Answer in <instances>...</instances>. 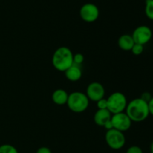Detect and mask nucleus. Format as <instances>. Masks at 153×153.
I'll return each mask as SVG.
<instances>
[{
    "label": "nucleus",
    "instance_id": "2eb2a0df",
    "mask_svg": "<svg viewBox=\"0 0 153 153\" xmlns=\"http://www.w3.org/2000/svg\"><path fill=\"white\" fill-rule=\"evenodd\" d=\"M0 153H18V151L12 145L3 144L0 146Z\"/></svg>",
    "mask_w": 153,
    "mask_h": 153
},
{
    "label": "nucleus",
    "instance_id": "412c9836",
    "mask_svg": "<svg viewBox=\"0 0 153 153\" xmlns=\"http://www.w3.org/2000/svg\"><path fill=\"white\" fill-rule=\"evenodd\" d=\"M36 153H52V152H51L50 149L48 147H46V146H42V147H40L37 149Z\"/></svg>",
    "mask_w": 153,
    "mask_h": 153
},
{
    "label": "nucleus",
    "instance_id": "39448f33",
    "mask_svg": "<svg viewBox=\"0 0 153 153\" xmlns=\"http://www.w3.org/2000/svg\"><path fill=\"white\" fill-rule=\"evenodd\" d=\"M105 141L111 149H120L126 144L125 134L122 131L112 128L106 131Z\"/></svg>",
    "mask_w": 153,
    "mask_h": 153
},
{
    "label": "nucleus",
    "instance_id": "9b49d317",
    "mask_svg": "<svg viewBox=\"0 0 153 153\" xmlns=\"http://www.w3.org/2000/svg\"><path fill=\"white\" fill-rule=\"evenodd\" d=\"M65 76L70 82H77L82 78V70L81 66L73 64L65 72Z\"/></svg>",
    "mask_w": 153,
    "mask_h": 153
},
{
    "label": "nucleus",
    "instance_id": "6e6552de",
    "mask_svg": "<svg viewBox=\"0 0 153 153\" xmlns=\"http://www.w3.org/2000/svg\"><path fill=\"white\" fill-rule=\"evenodd\" d=\"M81 18L85 22H95L100 16V10L96 4L92 3L85 4L79 11Z\"/></svg>",
    "mask_w": 153,
    "mask_h": 153
},
{
    "label": "nucleus",
    "instance_id": "f3484780",
    "mask_svg": "<svg viewBox=\"0 0 153 153\" xmlns=\"http://www.w3.org/2000/svg\"><path fill=\"white\" fill-rule=\"evenodd\" d=\"M84 60H85V58L82 54L77 53L76 55H73V64H74L81 66L84 62Z\"/></svg>",
    "mask_w": 153,
    "mask_h": 153
},
{
    "label": "nucleus",
    "instance_id": "4468645a",
    "mask_svg": "<svg viewBox=\"0 0 153 153\" xmlns=\"http://www.w3.org/2000/svg\"><path fill=\"white\" fill-rule=\"evenodd\" d=\"M145 14L151 20H153V0H146L145 6Z\"/></svg>",
    "mask_w": 153,
    "mask_h": 153
},
{
    "label": "nucleus",
    "instance_id": "0eeeda50",
    "mask_svg": "<svg viewBox=\"0 0 153 153\" xmlns=\"http://www.w3.org/2000/svg\"><path fill=\"white\" fill-rule=\"evenodd\" d=\"M131 37L134 43L144 46L152 39V31L147 25H140L134 30Z\"/></svg>",
    "mask_w": 153,
    "mask_h": 153
},
{
    "label": "nucleus",
    "instance_id": "ddd939ff",
    "mask_svg": "<svg viewBox=\"0 0 153 153\" xmlns=\"http://www.w3.org/2000/svg\"><path fill=\"white\" fill-rule=\"evenodd\" d=\"M118 46L122 50L131 51L133 46L134 45V41L132 37L130 34H123L118 39Z\"/></svg>",
    "mask_w": 153,
    "mask_h": 153
},
{
    "label": "nucleus",
    "instance_id": "423d86ee",
    "mask_svg": "<svg viewBox=\"0 0 153 153\" xmlns=\"http://www.w3.org/2000/svg\"><path fill=\"white\" fill-rule=\"evenodd\" d=\"M111 121L113 126V128L123 133L131 128L132 123V121L130 120L126 112L112 114Z\"/></svg>",
    "mask_w": 153,
    "mask_h": 153
},
{
    "label": "nucleus",
    "instance_id": "aec40b11",
    "mask_svg": "<svg viewBox=\"0 0 153 153\" xmlns=\"http://www.w3.org/2000/svg\"><path fill=\"white\" fill-rule=\"evenodd\" d=\"M140 98L142 99L143 101L146 102L148 103L149 101H150L151 99L152 98V94H150V93L144 92V93H143V94H141V97H140Z\"/></svg>",
    "mask_w": 153,
    "mask_h": 153
},
{
    "label": "nucleus",
    "instance_id": "6ab92c4d",
    "mask_svg": "<svg viewBox=\"0 0 153 153\" xmlns=\"http://www.w3.org/2000/svg\"><path fill=\"white\" fill-rule=\"evenodd\" d=\"M126 153H143V150L138 146H131L127 149Z\"/></svg>",
    "mask_w": 153,
    "mask_h": 153
},
{
    "label": "nucleus",
    "instance_id": "5701e85b",
    "mask_svg": "<svg viewBox=\"0 0 153 153\" xmlns=\"http://www.w3.org/2000/svg\"><path fill=\"white\" fill-rule=\"evenodd\" d=\"M150 153H153V141L150 144Z\"/></svg>",
    "mask_w": 153,
    "mask_h": 153
},
{
    "label": "nucleus",
    "instance_id": "f257e3e1",
    "mask_svg": "<svg viewBox=\"0 0 153 153\" xmlns=\"http://www.w3.org/2000/svg\"><path fill=\"white\" fill-rule=\"evenodd\" d=\"M126 113L132 122H143L149 116L148 103L140 98H136L127 104Z\"/></svg>",
    "mask_w": 153,
    "mask_h": 153
},
{
    "label": "nucleus",
    "instance_id": "9d476101",
    "mask_svg": "<svg viewBox=\"0 0 153 153\" xmlns=\"http://www.w3.org/2000/svg\"><path fill=\"white\" fill-rule=\"evenodd\" d=\"M111 116L112 114L108 109H98L94 114V122L99 126L104 127L111 120Z\"/></svg>",
    "mask_w": 153,
    "mask_h": 153
},
{
    "label": "nucleus",
    "instance_id": "4be33fe9",
    "mask_svg": "<svg viewBox=\"0 0 153 153\" xmlns=\"http://www.w3.org/2000/svg\"><path fill=\"white\" fill-rule=\"evenodd\" d=\"M148 107H149V114L152 115L153 116V97H152V98L150 100V101L148 102Z\"/></svg>",
    "mask_w": 153,
    "mask_h": 153
},
{
    "label": "nucleus",
    "instance_id": "7ed1b4c3",
    "mask_svg": "<svg viewBox=\"0 0 153 153\" xmlns=\"http://www.w3.org/2000/svg\"><path fill=\"white\" fill-rule=\"evenodd\" d=\"M90 100L82 92L76 91L69 94L67 105L69 109L74 113H82L89 107Z\"/></svg>",
    "mask_w": 153,
    "mask_h": 153
},
{
    "label": "nucleus",
    "instance_id": "dca6fc26",
    "mask_svg": "<svg viewBox=\"0 0 153 153\" xmlns=\"http://www.w3.org/2000/svg\"><path fill=\"white\" fill-rule=\"evenodd\" d=\"M143 50H144V47H143V45L138 44V43H134L131 51L133 53V55H140L143 53Z\"/></svg>",
    "mask_w": 153,
    "mask_h": 153
},
{
    "label": "nucleus",
    "instance_id": "f03ea898",
    "mask_svg": "<svg viewBox=\"0 0 153 153\" xmlns=\"http://www.w3.org/2000/svg\"><path fill=\"white\" fill-rule=\"evenodd\" d=\"M53 67L60 72H65L73 64V54L66 46L58 48L52 55Z\"/></svg>",
    "mask_w": 153,
    "mask_h": 153
},
{
    "label": "nucleus",
    "instance_id": "a211bd4d",
    "mask_svg": "<svg viewBox=\"0 0 153 153\" xmlns=\"http://www.w3.org/2000/svg\"><path fill=\"white\" fill-rule=\"evenodd\" d=\"M97 105L98 109H107L108 103L107 99L102 98L97 102Z\"/></svg>",
    "mask_w": 153,
    "mask_h": 153
},
{
    "label": "nucleus",
    "instance_id": "f8f14e48",
    "mask_svg": "<svg viewBox=\"0 0 153 153\" xmlns=\"http://www.w3.org/2000/svg\"><path fill=\"white\" fill-rule=\"evenodd\" d=\"M69 94L66 91L63 89H57L53 92L52 95V101L58 105H67L68 100Z\"/></svg>",
    "mask_w": 153,
    "mask_h": 153
},
{
    "label": "nucleus",
    "instance_id": "1a4fd4ad",
    "mask_svg": "<svg viewBox=\"0 0 153 153\" xmlns=\"http://www.w3.org/2000/svg\"><path fill=\"white\" fill-rule=\"evenodd\" d=\"M105 91L102 85L100 82H91L88 86L86 90V95L88 98L89 99L90 101L96 102L99 101L101 99L104 98Z\"/></svg>",
    "mask_w": 153,
    "mask_h": 153
},
{
    "label": "nucleus",
    "instance_id": "20e7f679",
    "mask_svg": "<svg viewBox=\"0 0 153 153\" xmlns=\"http://www.w3.org/2000/svg\"><path fill=\"white\" fill-rule=\"evenodd\" d=\"M107 109L111 114L124 112L126 108L127 99L123 93L114 92L111 94L107 99Z\"/></svg>",
    "mask_w": 153,
    "mask_h": 153
}]
</instances>
